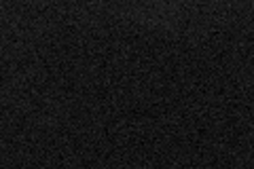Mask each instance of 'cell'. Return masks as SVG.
I'll list each match as a JSON object with an SVG mask.
<instances>
[]
</instances>
